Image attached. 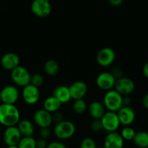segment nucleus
Listing matches in <instances>:
<instances>
[{
  "label": "nucleus",
  "instance_id": "f257e3e1",
  "mask_svg": "<svg viewBox=\"0 0 148 148\" xmlns=\"http://www.w3.org/2000/svg\"><path fill=\"white\" fill-rule=\"evenodd\" d=\"M20 119V111L14 104H0V124L6 127L16 126Z\"/></svg>",
  "mask_w": 148,
  "mask_h": 148
},
{
  "label": "nucleus",
  "instance_id": "f03ea898",
  "mask_svg": "<svg viewBox=\"0 0 148 148\" xmlns=\"http://www.w3.org/2000/svg\"><path fill=\"white\" fill-rule=\"evenodd\" d=\"M103 104L108 111L116 113L123 106L122 95L115 89L108 90L104 96Z\"/></svg>",
  "mask_w": 148,
  "mask_h": 148
},
{
  "label": "nucleus",
  "instance_id": "7ed1b4c3",
  "mask_svg": "<svg viewBox=\"0 0 148 148\" xmlns=\"http://www.w3.org/2000/svg\"><path fill=\"white\" fill-rule=\"evenodd\" d=\"M75 124L69 120H62L56 123L53 129L54 135L59 139H67L72 137L75 133Z\"/></svg>",
  "mask_w": 148,
  "mask_h": 148
},
{
  "label": "nucleus",
  "instance_id": "20e7f679",
  "mask_svg": "<svg viewBox=\"0 0 148 148\" xmlns=\"http://www.w3.org/2000/svg\"><path fill=\"white\" fill-rule=\"evenodd\" d=\"M30 76L29 71L25 67L19 66L11 71V78L13 82L18 86L24 87L30 84Z\"/></svg>",
  "mask_w": 148,
  "mask_h": 148
},
{
  "label": "nucleus",
  "instance_id": "39448f33",
  "mask_svg": "<svg viewBox=\"0 0 148 148\" xmlns=\"http://www.w3.org/2000/svg\"><path fill=\"white\" fill-rule=\"evenodd\" d=\"M103 129L108 132L116 131L120 126V122L116 112L108 111L101 118Z\"/></svg>",
  "mask_w": 148,
  "mask_h": 148
},
{
  "label": "nucleus",
  "instance_id": "423d86ee",
  "mask_svg": "<svg viewBox=\"0 0 148 148\" xmlns=\"http://www.w3.org/2000/svg\"><path fill=\"white\" fill-rule=\"evenodd\" d=\"M31 11L39 17H46L51 12V5L49 0H33Z\"/></svg>",
  "mask_w": 148,
  "mask_h": 148
},
{
  "label": "nucleus",
  "instance_id": "0eeeda50",
  "mask_svg": "<svg viewBox=\"0 0 148 148\" xmlns=\"http://www.w3.org/2000/svg\"><path fill=\"white\" fill-rule=\"evenodd\" d=\"M114 88L121 95H128L132 94L135 89V84L131 78L127 77H120L116 79Z\"/></svg>",
  "mask_w": 148,
  "mask_h": 148
},
{
  "label": "nucleus",
  "instance_id": "6e6552de",
  "mask_svg": "<svg viewBox=\"0 0 148 148\" xmlns=\"http://www.w3.org/2000/svg\"><path fill=\"white\" fill-rule=\"evenodd\" d=\"M0 99L4 104H14L19 99L18 89L14 86H6L0 91Z\"/></svg>",
  "mask_w": 148,
  "mask_h": 148
},
{
  "label": "nucleus",
  "instance_id": "1a4fd4ad",
  "mask_svg": "<svg viewBox=\"0 0 148 148\" xmlns=\"http://www.w3.org/2000/svg\"><path fill=\"white\" fill-rule=\"evenodd\" d=\"M116 53L113 49L110 47H104L98 52L96 60L98 65L102 67H108L114 62Z\"/></svg>",
  "mask_w": 148,
  "mask_h": 148
},
{
  "label": "nucleus",
  "instance_id": "9d476101",
  "mask_svg": "<svg viewBox=\"0 0 148 148\" xmlns=\"http://www.w3.org/2000/svg\"><path fill=\"white\" fill-rule=\"evenodd\" d=\"M23 98L27 104H35L40 98V91L38 87L29 84L23 87Z\"/></svg>",
  "mask_w": 148,
  "mask_h": 148
},
{
  "label": "nucleus",
  "instance_id": "9b49d317",
  "mask_svg": "<svg viewBox=\"0 0 148 148\" xmlns=\"http://www.w3.org/2000/svg\"><path fill=\"white\" fill-rule=\"evenodd\" d=\"M4 141L7 146L17 145L21 139L22 135L18 128L15 126L6 127L4 131Z\"/></svg>",
  "mask_w": 148,
  "mask_h": 148
},
{
  "label": "nucleus",
  "instance_id": "f8f14e48",
  "mask_svg": "<svg viewBox=\"0 0 148 148\" xmlns=\"http://www.w3.org/2000/svg\"><path fill=\"white\" fill-rule=\"evenodd\" d=\"M116 113L120 124H122L125 126L132 124L135 120V113L130 106L123 105Z\"/></svg>",
  "mask_w": 148,
  "mask_h": 148
},
{
  "label": "nucleus",
  "instance_id": "ddd939ff",
  "mask_svg": "<svg viewBox=\"0 0 148 148\" xmlns=\"http://www.w3.org/2000/svg\"><path fill=\"white\" fill-rule=\"evenodd\" d=\"M116 78L111 73L103 72L98 75L96 79L97 86L101 89L108 91L114 87Z\"/></svg>",
  "mask_w": 148,
  "mask_h": 148
},
{
  "label": "nucleus",
  "instance_id": "4468645a",
  "mask_svg": "<svg viewBox=\"0 0 148 148\" xmlns=\"http://www.w3.org/2000/svg\"><path fill=\"white\" fill-rule=\"evenodd\" d=\"M71 98L73 100L83 99L88 92V86L82 81H77L69 86Z\"/></svg>",
  "mask_w": 148,
  "mask_h": 148
},
{
  "label": "nucleus",
  "instance_id": "2eb2a0df",
  "mask_svg": "<svg viewBox=\"0 0 148 148\" xmlns=\"http://www.w3.org/2000/svg\"><path fill=\"white\" fill-rule=\"evenodd\" d=\"M33 119L36 124L40 128H49L53 122L52 115L45 109L37 110L35 113Z\"/></svg>",
  "mask_w": 148,
  "mask_h": 148
},
{
  "label": "nucleus",
  "instance_id": "dca6fc26",
  "mask_svg": "<svg viewBox=\"0 0 148 148\" xmlns=\"http://www.w3.org/2000/svg\"><path fill=\"white\" fill-rule=\"evenodd\" d=\"M124 140L119 133L109 132L104 140L103 148H123Z\"/></svg>",
  "mask_w": 148,
  "mask_h": 148
},
{
  "label": "nucleus",
  "instance_id": "f3484780",
  "mask_svg": "<svg viewBox=\"0 0 148 148\" xmlns=\"http://www.w3.org/2000/svg\"><path fill=\"white\" fill-rule=\"evenodd\" d=\"M1 65L5 70L12 71L14 68L20 65V57L14 52L6 53L1 57Z\"/></svg>",
  "mask_w": 148,
  "mask_h": 148
},
{
  "label": "nucleus",
  "instance_id": "a211bd4d",
  "mask_svg": "<svg viewBox=\"0 0 148 148\" xmlns=\"http://www.w3.org/2000/svg\"><path fill=\"white\" fill-rule=\"evenodd\" d=\"M53 96L61 102L62 104L66 103L70 101L71 96L69 92V86L61 85L56 87L53 91Z\"/></svg>",
  "mask_w": 148,
  "mask_h": 148
},
{
  "label": "nucleus",
  "instance_id": "6ab92c4d",
  "mask_svg": "<svg viewBox=\"0 0 148 148\" xmlns=\"http://www.w3.org/2000/svg\"><path fill=\"white\" fill-rule=\"evenodd\" d=\"M105 109V106L101 102L93 101L90 104L88 111L93 119H101L106 113Z\"/></svg>",
  "mask_w": 148,
  "mask_h": 148
},
{
  "label": "nucleus",
  "instance_id": "aec40b11",
  "mask_svg": "<svg viewBox=\"0 0 148 148\" xmlns=\"http://www.w3.org/2000/svg\"><path fill=\"white\" fill-rule=\"evenodd\" d=\"M17 126L22 136H32L34 133L35 128L33 123L27 119H23L18 122Z\"/></svg>",
  "mask_w": 148,
  "mask_h": 148
},
{
  "label": "nucleus",
  "instance_id": "412c9836",
  "mask_svg": "<svg viewBox=\"0 0 148 148\" xmlns=\"http://www.w3.org/2000/svg\"><path fill=\"white\" fill-rule=\"evenodd\" d=\"M61 106H62L61 102L53 95L47 97L43 102V107H44L43 109H45L46 111L49 112L50 113H53L58 111Z\"/></svg>",
  "mask_w": 148,
  "mask_h": 148
},
{
  "label": "nucleus",
  "instance_id": "4be33fe9",
  "mask_svg": "<svg viewBox=\"0 0 148 148\" xmlns=\"http://www.w3.org/2000/svg\"><path fill=\"white\" fill-rule=\"evenodd\" d=\"M133 142L140 148L148 147V132L145 131L136 132L133 139Z\"/></svg>",
  "mask_w": 148,
  "mask_h": 148
},
{
  "label": "nucleus",
  "instance_id": "5701e85b",
  "mask_svg": "<svg viewBox=\"0 0 148 148\" xmlns=\"http://www.w3.org/2000/svg\"><path fill=\"white\" fill-rule=\"evenodd\" d=\"M44 71L47 75L54 76L59 71V64L54 59H49L44 64Z\"/></svg>",
  "mask_w": 148,
  "mask_h": 148
},
{
  "label": "nucleus",
  "instance_id": "b1692460",
  "mask_svg": "<svg viewBox=\"0 0 148 148\" xmlns=\"http://www.w3.org/2000/svg\"><path fill=\"white\" fill-rule=\"evenodd\" d=\"M17 146L19 148H36V140L33 136H22Z\"/></svg>",
  "mask_w": 148,
  "mask_h": 148
},
{
  "label": "nucleus",
  "instance_id": "393cba45",
  "mask_svg": "<svg viewBox=\"0 0 148 148\" xmlns=\"http://www.w3.org/2000/svg\"><path fill=\"white\" fill-rule=\"evenodd\" d=\"M72 109L77 114H82L87 110V104L83 99L76 100L72 105Z\"/></svg>",
  "mask_w": 148,
  "mask_h": 148
},
{
  "label": "nucleus",
  "instance_id": "a878e982",
  "mask_svg": "<svg viewBox=\"0 0 148 148\" xmlns=\"http://www.w3.org/2000/svg\"><path fill=\"white\" fill-rule=\"evenodd\" d=\"M136 131L133 128L130 127V126H125L124 129L121 130V136H122V138L124 139V140H133L134 139V136L135 135Z\"/></svg>",
  "mask_w": 148,
  "mask_h": 148
},
{
  "label": "nucleus",
  "instance_id": "bb28decb",
  "mask_svg": "<svg viewBox=\"0 0 148 148\" xmlns=\"http://www.w3.org/2000/svg\"><path fill=\"white\" fill-rule=\"evenodd\" d=\"M43 83H44V78H43V77L40 74L35 73L30 76V84L38 87V88L41 86L43 84Z\"/></svg>",
  "mask_w": 148,
  "mask_h": 148
},
{
  "label": "nucleus",
  "instance_id": "cd10ccee",
  "mask_svg": "<svg viewBox=\"0 0 148 148\" xmlns=\"http://www.w3.org/2000/svg\"><path fill=\"white\" fill-rule=\"evenodd\" d=\"M79 148H97V145L92 138L86 137L81 142Z\"/></svg>",
  "mask_w": 148,
  "mask_h": 148
},
{
  "label": "nucleus",
  "instance_id": "c85d7f7f",
  "mask_svg": "<svg viewBox=\"0 0 148 148\" xmlns=\"http://www.w3.org/2000/svg\"><path fill=\"white\" fill-rule=\"evenodd\" d=\"M90 129L95 132L100 131L101 129H103V125L101 119H94L90 123Z\"/></svg>",
  "mask_w": 148,
  "mask_h": 148
},
{
  "label": "nucleus",
  "instance_id": "c756f323",
  "mask_svg": "<svg viewBox=\"0 0 148 148\" xmlns=\"http://www.w3.org/2000/svg\"><path fill=\"white\" fill-rule=\"evenodd\" d=\"M47 148H66V147L63 142L54 141L48 144Z\"/></svg>",
  "mask_w": 148,
  "mask_h": 148
},
{
  "label": "nucleus",
  "instance_id": "7c9ffc66",
  "mask_svg": "<svg viewBox=\"0 0 148 148\" xmlns=\"http://www.w3.org/2000/svg\"><path fill=\"white\" fill-rule=\"evenodd\" d=\"M48 143L46 139L40 138L36 140V148H47Z\"/></svg>",
  "mask_w": 148,
  "mask_h": 148
},
{
  "label": "nucleus",
  "instance_id": "2f4dec72",
  "mask_svg": "<svg viewBox=\"0 0 148 148\" xmlns=\"http://www.w3.org/2000/svg\"><path fill=\"white\" fill-rule=\"evenodd\" d=\"M50 134L51 132L49 130V128H40V137L43 138V139H47L48 137H49Z\"/></svg>",
  "mask_w": 148,
  "mask_h": 148
},
{
  "label": "nucleus",
  "instance_id": "473e14b6",
  "mask_svg": "<svg viewBox=\"0 0 148 148\" xmlns=\"http://www.w3.org/2000/svg\"><path fill=\"white\" fill-rule=\"evenodd\" d=\"M52 120H54L56 123H59V122H61L62 120H63V115L61 113L56 111L55 113H53V115H52Z\"/></svg>",
  "mask_w": 148,
  "mask_h": 148
},
{
  "label": "nucleus",
  "instance_id": "72a5a7b5",
  "mask_svg": "<svg viewBox=\"0 0 148 148\" xmlns=\"http://www.w3.org/2000/svg\"><path fill=\"white\" fill-rule=\"evenodd\" d=\"M111 73L114 75V76L115 77L116 79L120 78V77H122L121 76V75H122V71H121V68H115Z\"/></svg>",
  "mask_w": 148,
  "mask_h": 148
},
{
  "label": "nucleus",
  "instance_id": "f704fd0d",
  "mask_svg": "<svg viewBox=\"0 0 148 148\" xmlns=\"http://www.w3.org/2000/svg\"><path fill=\"white\" fill-rule=\"evenodd\" d=\"M108 1L113 7H119L122 4L123 0H108Z\"/></svg>",
  "mask_w": 148,
  "mask_h": 148
},
{
  "label": "nucleus",
  "instance_id": "c9c22d12",
  "mask_svg": "<svg viewBox=\"0 0 148 148\" xmlns=\"http://www.w3.org/2000/svg\"><path fill=\"white\" fill-rule=\"evenodd\" d=\"M142 102H143V106H144V107H145L146 109H147L148 110V93H147V94L143 97V100H142Z\"/></svg>",
  "mask_w": 148,
  "mask_h": 148
},
{
  "label": "nucleus",
  "instance_id": "e433bc0d",
  "mask_svg": "<svg viewBox=\"0 0 148 148\" xmlns=\"http://www.w3.org/2000/svg\"><path fill=\"white\" fill-rule=\"evenodd\" d=\"M143 73L145 78H148V62H146L143 68Z\"/></svg>",
  "mask_w": 148,
  "mask_h": 148
},
{
  "label": "nucleus",
  "instance_id": "4c0bfd02",
  "mask_svg": "<svg viewBox=\"0 0 148 148\" xmlns=\"http://www.w3.org/2000/svg\"><path fill=\"white\" fill-rule=\"evenodd\" d=\"M7 148H19L17 145H12V146H8Z\"/></svg>",
  "mask_w": 148,
  "mask_h": 148
},
{
  "label": "nucleus",
  "instance_id": "58836bf2",
  "mask_svg": "<svg viewBox=\"0 0 148 148\" xmlns=\"http://www.w3.org/2000/svg\"><path fill=\"white\" fill-rule=\"evenodd\" d=\"M0 101H1V99H0Z\"/></svg>",
  "mask_w": 148,
  "mask_h": 148
},
{
  "label": "nucleus",
  "instance_id": "ea45409f",
  "mask_svg": "<svg viewBox=\"0 0 148 148\" xmlns=\"http://www.w3.org/2000/svg\"><path fill=\"white\" fill-rule=\"evenodd\" d=\"M49 1H50V0H49Z\"/></svg>",
  "mask_w": 148,
  "mask_h": 148
}]
</instances>
